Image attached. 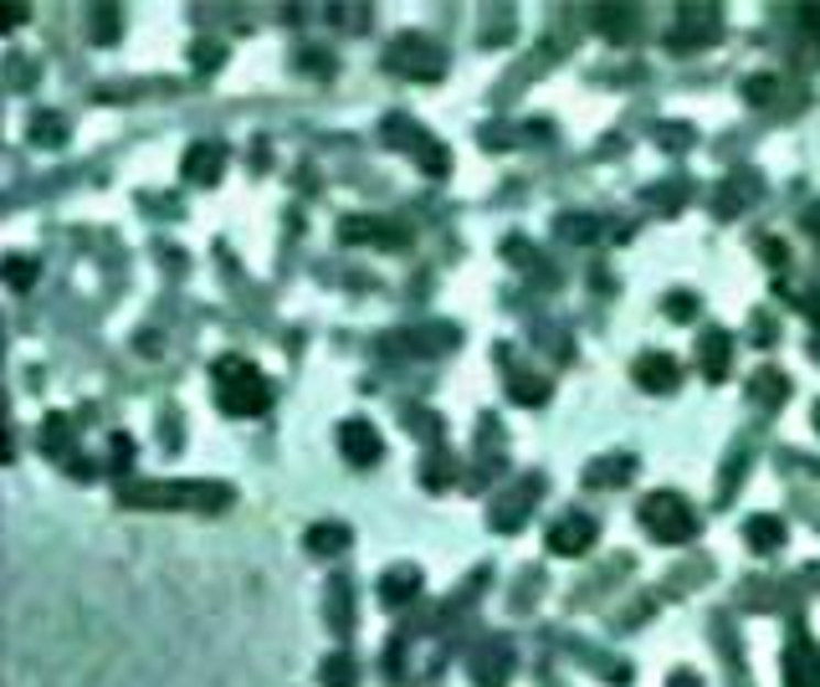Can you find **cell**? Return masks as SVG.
Segmentation results:
<instances>
[{"label": "cell", "instance_id": "obj_1", "mask_svg": "<svg viewBox=\"0 0 820 687\" xmlns=\"http://www.w3.org/2000/svg\"><path fill=\"white\" fill-rule=\"evenodd\" d=\"M216 405H221L226 416H262L272 405L267 374L241 355L216 359Z\"/></svg>", "mask_w": 820, "mask_h": 687}, {"label": "cell", "instance_id": "obj_2", "mask_svg": "<svg viewBox=\"0 0 820 687\" xmlns=\"http://www.w3.org/2000/svg\"><path fill=\"white\" fill-rule=\"evenodd\" d=\"M123 503L129 509H206V513H221L231 503V488L226 482H134L123 488Z\"/></svg>", "mask_w": 820, "mask_h": 687}, {"label": "cell", "instance_id": "obj_3", "mask_svg": "<svg viewBox=\"0 0 820 687\" xmlns=\"http://www.w3.org/2000/svg\"><path fill=\"white\" fill-rule=\"evenodd\" d=\"M642 528L656 534L662 544H687V538L698 534V513L687 509V498H677V493H652L642 503Z\"/></svg>", "mask_w": 820, "mask_h": 687}, {"label": "cell", "instance_id": "obj_4", "mask_svg": "<svg viewBox=\"0 0 820 687\" xmlns=\"http://www.w3.org/2000/svg\"><path fill=\"white\" fill-rule=\"evenodd\" d=\"M390 73H411V77H441V46L426 42V36H395L385 52Z\"/></svg>", "mask_w": 820, "mask_h": 687}, {"label": "cell", "instance_id": "obj_5", "mask_svg": "<svg viewBox=\"0 0 820 687\" xmlns=\"http://www.w3.org/2000/svg\"><path fill=\"white\" fill-rule=\"evenodd\" d=\"M385 134H390V144H395V150H411V154H416V160L431 170V175H441V170H447V150H436L431 134H426L420 123L390 119V123H385Z\"/></svg>", "mask_w": 820, "mask_h": 687}, {"label": "cell", "instance_id": "obj_6", "mask_svg": "<svg viewBox=\"0 0 820 687\" xmlns=\"http://www.w3.org/2000/svg\"><path fill=\"white\" fill-rule=\"evenodd\" d=\"M339 451L354 467H370V462H380L385 441H380V432H374L370 421H343V426H339Z\"/></svg>", "mask_w": 820, "mask_h": 687}, {"label": "cell", "instance_id": "obj_7", "mask_svg": "<svg viewBox=\"0 0 820 687\" xmlns=\"http://www.w3.org/2000/svg\"><path fill=\"white\" fill-rule=\"evenodd\" d=\"M507 662H513V646H507V642H482L478 657H472V683H478V687H503L507 683Z\"/></svg>", "mask_w": 820, "mask_h": 687}, {"label": "cell", "instance_id": "obj_8", "mask_svg": "<svg viewBox=\"0 0 820 687\" xmlns=\"http://www.w3.org/2000/svg\"><path fill=\"white\" fill-rule=\"evenodd\" d=\"M595 544V519H584V513H575V519L554 523L549 528V549L554 554H584Z\"/></svg>", "mask_w": 820, "mask_h": 687}, {"label": "cell", "instance_id": "obj_9", "mask_svg": "<svg viewBox=\"0 0 820 687\" xmlns=\"http://www.w3.org/2000/svg\"><path fill=\"white\" fill-rule=\"evenodd\" d=\"M718 31H723V26H718V11H682V26L671 31L667 42L682 52V46H692V42H698V46L718 42Z\"/></svg>", "mask_w": 820, "mask_h": 687}, {"label": "cell", "instance_id": "obj_10", "mask_svg": "<svg viewBox=\"0 0 820 687\" xmlns=\"http://www.w3.org/2000/svg\"><path fill=\"white\" fill-rule=\"evenodd\" d=\"M221 170H226V144H195L185 154V179H195V185H216Z\"/></svg>", "mask_w": 820, "mask_h": 687}, {"label": "cell", "instance_id": "obj_11", "mask_svg": "<svg viewBox=\"0 0 820 687\" xmlns=\"http://www.w3.org/2000/svg\"><path fill=\"white\" fill-rule=\"evenodd\" d=\"M636 385L642 390H671L677 385V359L671 355H642L636 359Z\"/></svg>", "mask_w": 820, "mask_h": 687}, {"label": "cell", "instance_id": "obj_12", "mask_svg": "<svg viewBox=\"0 0 820 687\" xmlns=\"http://www.w3.org/2000/svg\"><path fill=\"white\" fill-rule=\"evenodd\" d=\"M416 590H420L416 565H395L385 580H380V600H385V606H405V600H416Z\"/></svg>", "mask_w": 820, "mask_h": 687}, {"label": "cell", "instance_id": "obj_13", "mask_svg": "<svg viewBox=\"0 0 820 687\" xmlns=\"http://www.w3.org/2000/svg\"><path fill=\"white\" fill-rule=\"evenodd\" d=\"M729 349L733 344L723 329H713L702 339V374H708V380H723V374H729Z\"/></svg>", "mask_w": 820, "mask_h": 687}, {"label": "cell", "instance_id": "obj_14", "mask_svg": "<svg viewBox=\"0 0 820 687\" xmlns=\"http://www.w3.org/2000/svg\"><path fill=\"white\" fill-rule=\"evenodd\" d=\"M744 538L759 554H769V549H779V544H785V523H779V519H748L744 523Z\"/></svg>", "mask_w": 820, "mask_h": 687}, {"label": "cell", "instance_id": "obj_15", "mask_svg": "<svg viewBox=\"0 0 820 687\" xmlns=\"http://www.w3.org/2000/svg\"><path fill=\"white\" fill-rule=\"evenodd\" d=\"M343 544H349V528H343V523H314V528H308V549L314 554H343Z\"/></svg>", "mask_w": 820, "mask_h": 687}, {"label": "cell", "instance_id": "obj_16", "mask_svg": "<svg viewBox=\"0 0 820 687\" xmlns=\"http://www.w3.org/2000/svg\"><path fill=\"white\" fill-rule=\"evenodd\" d=\"M538 488H544V482H538V478H523V482H518V493L507 498V503H503V513H498V519H492V523H498V528H518V519H523V503H528V498H538Z\"/></svg>", "mask_w": 820, "mask_h": 687}, {"label": "cell", "instance_id": "obj_17", "mask_svg": "<svg viewBox=\"0 0 820 687\" xmlns=\"http://www.w3.org/2000/svg\"><path fill=\"white\" fill-rule=\"evenodd\" d=\"M67 441H73V426H67V416H46L42 451H52V457H67Z\"/></svg>", "mask_w": 820, "mask_h": 687}, {"label": "cell", "instance_id": "obj_18", "mask_svg": "<svg viewBox=\"0 0 820 687\" xmlns=\"http://www.w3.org/2000/svg\"><path fill=\"white\" fill-rule=\"evenodd\" d=\"M324 687H359L354 662L343 657V652H339V657H328V662H324Z\"/></svg>", "mask_w": 820, "mask_h": 687}, {"label": "cell", "instance_id": "obj_19", "mask_svg": "<svg viewBox=\"0 0 820 687\" xmlns=\"http://www.w3.org/2000/svg\"><path fill=\"white\" fill-rule=\"evenodd\" d=\"M626 482L631 478V457H615V462H595V472H584V482Z\"/></svg>", "mask_w": 820, "mask_h": 687}, {"label": "cell", "instance_id": "obj_20", "mask_svg": "<svg viewBox=\"0 0 820 687\" xmlns=\"http://www.w3.org/2000/svg\"><path fill=\"white\" fill-rule=\"evenodd\" d=\"M31 134H36V144H62V139H67V123L46 113V119L31 123Z\"/></svg>", "mask_w": 820, "mask_h": 687}, {"label": "cell", "instance_id": "obj_21", "mask_svg": "<svg viewBox=\"0 0 820 687\" xmlns=\"http://www.w3.org/2000/svg\"><path fill=\"white\" fill-rule=\"evenodd\" d=\"M748 200H754V179H744V185H729V190H723V200H718V210L729 216L733 206H748Z\"/></svg>", "mask_w": 820, "mask_h": 687}, {"label": "cell", "instance_id": "obj_22", "mask_svg": "<svg viewBox=\"0 0 820 687\" xmlns=\"http://www.w3.org/2000/svg\"><path fill=\"white\" fill-rule=\"evenodd\" d=\"M6 277H11V287H31V283H36V268H31L26 257H11V268H6Z\"/></svg>", "mask_w": 820, "mask_h": 687}, {"label": "cell", "instance_id": "obj_23", "mask_svg": "<svg viewBox=\"0 0 820 687\" xmlns=\"http://www.w3.org/2000/svg\"><path fill=\"white\" fill-rule=\"evenodd\" d=\"M113 15H119V11H108V6H98V11H92V36H98V42H108V36L119 31V21H113Z\"/></svg>", "mask_w": 820, "mask_h": 687}, {"label": "cell", "instance_id": "obj_24", "mask_svg": "<svg viewBox=\"0 0 820 687\" xmlns=\"http://www.w3.org/2000/svg\"><path fill=\"white\" fill-rule=\"evenodd\" d=\"M754 385H759V390H754V395H764V401H775V395H779V401H785V374H769V370H764L759 380H754Z\"/></svg>", "mask_w": 820, "mask_h": 687}, {"label": "cell", "instance_id": "obj_25", "mask_svg": "<svg viewBox=\"0 0 820 687\" xmlns=\"http://www.w3.org/2000/svg\"><path fill=\"white\" fill-rule=\"evenodd\" d=\"M764 92H775V77H748V98L764 103Z\"/></svg>", "mask_w": 820, "mask_h": 687}, {"label": "cell", "instance_id": "obj_26", "mask_svg": "<svg viewBox=\"0 0 820 687\" xmlns=\"http://www.w3.org/2000/svg\"><path fill=\"white\" fill-rule=\"evenodd\" d=\"M667 314H671V318H687V314H692V298H687V293H671V298H667Z\"/></svg>", "mask_w": 820, "mask_h": 687}, {"label": "cell", "instance_id": "obj_27", "mask_svg": "<svg viewBox=\"0 0 820 687\" xmlns=\"http://www.w3.org/2000/svg\"><path fill=\"white\" fill-rule=\"evenodd\" d=\"M806 226H810V231H816V237H820V206H816V210H810V216H806Z\"/></svg>", "mask_w": 820, "mask_h": 687}, {"label": "cell", "instance_id": "obj_28", "mask_svg": "<svg viewBox=\"0 0 820 687\" xmlns=\"http://www.w3.org/2000/svg\"><path fill=\"white\" fill-rule=\"evenodd\" d=\"M671 687H692V677H671Z\"/></svg>", "mask_w": 820, "mask_h": 687}]
</instances>
